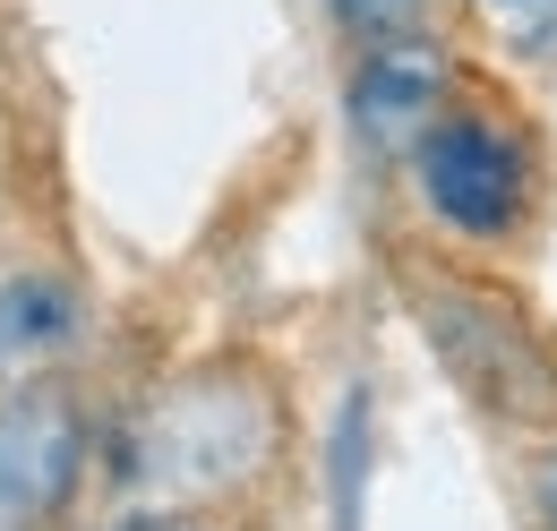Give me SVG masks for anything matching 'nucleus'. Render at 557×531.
<instances>
[{
	"instance_id": "f257e3e1",
	"label": "nucleus",
	"mask_w": 557,
	"mask_h": 531,
	"mask_svg": "<svg viewBox=\"0 0 557 531\" xmlns=\"http://www.w3.org/2000/svg\"><path fill=\"white\" fill-rule=\"evenodd\" d=\"M275 395L249 369H198L121 429V480L154 506H214L275 464Z\"/></svg>"
},
{
	"instance_id": "f03ea898",
	"label": "nucleus",
	"mask_w": 557,
	"mask_h": 531,
	"mask_svg": "<svg viewBox=\"0 0 557 531\" xmlns=\"http://www.w3.org/2000/svg\"><path fill=\"white\" fill-rule=\"evenodd\" d=\"M404 181H412L420 214H429L437 232H455V240H472V249H497V240H515V232L532 223L541 155H532L523 121H506L481 95H455V103L429 121V137L412 146Z\"/></svg>"
},
{
	"instance_id": "7ed1b4c3",
	"label": "nucleus",
	"mask_w": 557,
	"mask_h": 531,
	"mask_svg": "<svg viewBox=\"0 0 557 531\" xmlns=\"http://www.w3.org/2000/svg\"><path fill=\"white\" fill-rule=\"evenodd\" d=\"M95 455V420L70 378H26L0 395V531H52Z\"/></svg>"
},
{
	"instance_id": "20e7f679",
	"label": "nucleus",
	"mask_w": 557,
	"mask_h": 531,
	"mask_svg": "<svg viewBox=\"0 0 557 531\" xmlns=\"http://www.w3.org/2000/svg\"><path fill=\"white\" fill-rule=\"evenodd\" d=\"M455 95H463L455 44H446L437 26H420V35H386V44H360V52H351L344 121H351V137H360L369 163L404 172L412 146L429 137V121H437Z\"/></svg>"
},
{
	"instance_id": "39448f33",
	"label": "nucleus",
	"mask_w": 557,
	"mask_h": 531,
	"mask_svg": "<svg viewBox=\"0 0 557 531\" xmlns=\"http://www.w3.org/2000/svg\"><path fill=\"white\" fill-rule=\"evenodd\" d=\"M77 326V300L52 274H0V395L44 378Z\"/></svg>"
},
{
	"instance_id": "423d86ee",
	"label": "nucleus",
	"mask_w": 557,
	"mask_h": 531,
	"mask_svg": "<svg viewBox=\"0 0 557 531\" xmlns=\"http://www.w3.org/2000/svg\"><path fill=\"white\" fill-rule=\"evenodd\" d=\"M472 17L497 35L506 61H523V69L557 61V0H472Z\"/></svg>"
},
{
	"instance_id": "0eeeda50",
	"label": "nucleus",
	"mask_w": 557,
	"mask_h": 531,
	"mask_svg": "<svg viewBox=\"0 0 557 531\" xmlns=\"http://www.w3.org/2000/svg\"><path fill=\"white\" fill-rule=\"evenodd\" d=\"M326 26L360 52V44H386V35L437 26V0H326Z\"/></svg>"
},
{
	"instance_id": "6e6552de",
	"label": "nucleus",
	"mask_w": 557,
	"mask_h": 531,
	"mask_svg": "<svg viewBox=\"0 0 557 531\" xmlns=\"http://www.w3.org/2000/svg\"><path fill=\"white\" fill-rule=\"evenodd\" d=\"M95 531H214V515L207 506H154V497H138V506L103 515Z\"/></svg>"
},
{
	"instance_id": "1a4fd4ad",
	"label": "nucleus",
	"mask_w": 557,
	"mask_h": 531,
	"mask_svg": "<svg viewBox=\"0 0 557 531\" xmlns=\"http://www.w3.org/2000/svg\"><path fill=\"white\" fill-rule=\"evenodd\" d=\"M532 506H541V531H557V446H549V464H541V480H532Z\"/></svg>"
}]
</instances>
